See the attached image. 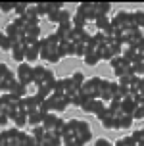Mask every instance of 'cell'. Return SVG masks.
<instances>
[{"label":"cell","mask_w":144,"mask_h":146,"mask_svg":"<svg viewBox=\"0 0 144 146\" xmlns=\"http://www.w3.org/2000/svg\"><path fill=\"white\" fill-rule=\"evenodd\" d=\"M117 123H119V129H129L131 125L135 123V119H133V115H127V113H119L117 115Z\"/></svg>","instance_id":"28"},{"label":"cell","mask_w":144,"mask_h":146,"mask_svg":"<svg viewBox=\"0 0 144 146\" xmlns=\"http://www.w3.org/2000/svg\"><path fill=\"white\" fill-rule=\"evenodd\" d=\"M108 110L113 113V115H119V113H121V100H117V98L109 100L108 102Z\"/></svg>","instance_id":"35"},{"label":"cell","mask_w":144,"mask_h":146,"mask_svg":"<svg viewBox=\"0 0 144 146\" xmlns=\"http://www.w3.org/2000/svg\"><path fill=\"white\" fill-rule=\"evenodd\" d=\"M123 66H131L129 62H125V58H123V56H115V58L111 60V62H109V67H111L113 71H117V69H121Z\"/></svg>","instance_id":"33"},{"label":"cell","mask_w":144,"mask_h":146,"mask_svg":"<svg viewBox=\"0 0 144 146\" xmlns=\"http://www.w3.org/2000/svg\"><path fill=\"white\" fill-rule=\"evenodd\" d=\"M31 135H33V137H35L36 140H40V142H42V140H44V137H46L48 133H46V129H44L42 125H38V127H33Z\"/></svg>","instance_id":"37"},{"label":"cell","mask_w":144,"mask_h":146,"mask_svg":"<svg viewBox=\"0 0 144 146\" xmlns=\"http://www.w3.org/2000/svg\"><path fill=\"white\" fill-rule=\"evenodd\" d=\"M42 146H64V140L60 135H54V133H48L42 140Z\"/></svg>","instance_id":"24"},{"label":"cell","mask_w":144,"mask_h":146,"mask_svg":"<svg viewBox=\"0 0 144 146\" xmlns=\"http://www.w3.org/2000/svg\"><path fill=\"white\" fill-rule=\"evenodd\" d=\"M10 92H12V94H15L17 98H25V96H27V87H23L19 81H15L14 87L10 88Z\"/></svg>","instance_id":"31"},{"label":"cell","mask_w":144,"mask_h":146,"mask_svg":"<svg viewBox=\"0 0 144 146\" xmlns=\"http://www.w3.org/2000/svg\"><path fill=\"white\" fill-rule=\"evenodd\" d=\"M113 146H138V142L133 139V135H131V137H123V139H117Z\"/></svg>","instance_id":"34"},{"label":"cell","mask_w":144,"mask_h":146,"mask_svg":"<svg viewBox=\"0 0 144 146\" xmlns=\"http://www.w3.org/2000/svg\"><path fill=\"white\" fill-rule=\"evenodd\" d=\"M98 121H100L102 127H104V129H108V131H119L117 115H113L108 108H106V111H102L100 115H98Z\"/></svg>","instance_id":"12"},{"label":"cell","mask_w":144,"mask_h":146,"mask_svg":"<svg viewBox=\"0 0 144 146\" xmlns=\"http://www.w3.org/2000/svg\"><path fill=\"white\" fill-rule=\"evenodd\" d=\"M27 8H29V4H15V17H21V15H25V12H27Z\"/></svg>","instance_id":"42"},{"label":"cell","mask_w":144,"mask_h":146,"mask_svg":"<svg viewBox=\"0 0 144 146\" xmlns=\"http://www.w3.org/2000/svg\"><path fill=\"white\" fill-rule=\"evenodd\" d=\"M73 125V133H75V137L79 139V142L83 146L88 144L90 140H92V129H90V125L86 123V121H83V119H69Z\"/></svg>","instance_id":"5"},{"label":"cell","mask_w":144,"mask_h":146,"mask_svg":"<svg viewBox=\"0 0 144 146\" xmlns=\"http://www.w3.org/2000/svg\"><path fill=\"white\" fill-rule=\"evenodd\" d=\"M52 94H56V96H65V83H64V79H56L54 87H52Z\"/></svg>","instance_id":"32"},{"label":"cell","mask_w":144,"mask_h":146,"mask_svg":"<svg viewBox=\"0 0 144 146\" xmlns=\"http://www.w3.org/2000/svg\"><path fill=\"white\" fill-rule=\"evenodd\" d=\"M21 17H25V19H29V21H38V10H36V4H29L27 12H25V15H21Z\"/></svg>","instance_id":"30"},{"label":"cell","mask_w":144,"mask_h":146,"mask_svg":"<svg viewBox=\"0 0 144 146\" xmlns=\"http://www.w3.org/2000/svg\"><path fill=\"white\" fill-rule=\"evenodd\" d=\"M86 23H88V21H86L85 17H81V15H77V14L71 17V25L75 27V29H85Z\"/></svg>","instance_id":"36"},{"label":"cell","mask_w":144,"mask_h":146,"mask_svg":"<svg viewBox=\"0 0 144 146\" xmlns=\"http://www.w3.org/2000/svg\"><path fill=\"white\" fill-rule=\"evenodd\" d=\"M94 12H96V19L98 17H104V15H109L111 4L109 2H94Z\"/></svg>","instance_id":"21"},{"label":"cell","mask_w":144,"mask_h":146,"mask_svg":"<svg viewBox=\"0 0 144 146\" xmlns=\"http://www.w3.org/2000/svg\"><path fill=\"white\" fill-rule=\"evenodd\" d=\"M71 79H73V83H75V85H77V87L79 88H83V83H85V75H83V71H75L71 75Z\"/></svg>","instance_id":"40"},{"label":"cell","mask_w":144,"mask_h":146,"mask_svg":"<svg viewBox=\"0 0 144 146\" xmlns=\"http://www.w3.org/2000/svg\"><path fill=\"white\" fill-rule=\"evenodd\" d=\"M127 29H137L135 15H133V12L119 10V12L111 17V31H127Z\"/></svg>","instance_id":"3"},{"label":"cell","mask_w":144,"mask_h":146,"mask_svg":"<svg viewBox=\"0 0 144 146\" xmlns=\"http://www.w3.org/2000/svg\"><path fill=\"white\" fill-rule=\"evenodd\" d=\"M73 15L65 10V8H62V10H56V12H52L50 15H48V21L50 23H56V25H62V23H69L71 21Z\"/></svg>","instance_id":"14"},{"label":"cell","mask_w":144,"mask_h":146,"mask_svg":"<svg viewBox=\"0 0 144 146\" xmlns=\"http://www.w3.org/2000/svg\"><path fill=\"white\" fill-rule=\"evenodd\" d=\"M12 60L14 62H19L23 64L25 62V44H14V48H12Z\"/></svg>","instance_id":"22"},{"label":"cell","mask_w":144,"mask_h":146,"mask_svg":"<svg viewBox=\"0 0 144 146\" xmlns=\"http://www.w3.org/2000/svg\"><path fill=\"white\" fill-rule=\"evenodd\" d=\"M75 56V42H64L60 46V58H71Z\"/></svg>","instance_id":"25"},{"label":"cell","mask_w":144,"mask_h":146,"mask_svg":"<svg viewBox=\"0 0 144 146\" xmlns=\"http://www.w3.org/2000/svg\"><path fill=\"white\" fill-rule=\"evenodd\" d=\"M67 106H69V100L65 98V96H56L52 94L50 98H46L42 102V108H40V111L42 113H48V111H54V113H62V111H65L67 110Z\"/></svg>","instance_id":"4"},{"label":"cell","mask_w":144,"mask_h":146,"mask_svg":"<svg viewBox=\"0 0 144 146\" xmlns=\"http://www.w3.org/2000/svg\"><path fill=\"white\" fill-rule=\"evenodd\" d=\"M127 96H129V87H125V85H119V83H117L115 98H117V100H123V98H127Z\"/></svg>","instance_id":"39"},{"label":"cell","mask_w":144,"mask_h":146,"mask_svg":"<svg viewBox=\"0 0 144 146\" xmlns=\"http://www.w3.org/2000/svg\"><path fill=\"white\" fill-rule=\"evenodd\" d=\"M71 31H73V25H71V21H69V23H62V25H58L54 33L58 35L60 42L64 44V42H71Z\"/></svg>","instance_id":"15"},{"label":"cell","mask_w":144,"mask_h":146,"mask_svg":"<svg viewBox=\"0 0 144 146\" xmlns=\"http://www.w3.org/2000/svg\"><path fill=\"white\" fill-rule=\"evenodd\" d=\"M137 98H135V96H127V98H123L121 100V111L123 113H127V115H133V113H135V110H137Z\"/></svg>","instance_id":"18"},{"label":"cell","mask_w":144,"mask_h":146,"mask_svg":"<svg viewBox=\"0 0 144 146\" xmlns=\"http://www.w3.org/2000/svg\"><path fill=\"white\" fill-rule=\"evenodd\" d=\"M10 121L14 123V127H17V129H21L23 125H27V111H23L21 108L14 110V113L10 115Z\"/></svg>","instance_id":"17"},{"label":"cell","mask_w":144,"mask_h":146,"mask_svg":"<svg viewBox=\"0 0 144 146\" xmlns=\"http://www.w3.org/2000/svg\"><path fill=\"white\" fill-rule=\"evenodd\" d=\"M102 81L100 77H86V81L83 83V94L86 98H100V87H102Z\"/></svg>","instance_id":"7"},{"label":"cell","mask_w":144,"mask_h":146,"mask_svg":"<svg viewBox=\"0 0 144 146\" xmlns=\"http://www.w3.org/2000/svg\"><path fill=\"white\" fill-rule=\"evenodd\" d=\"M0 92H2V77H0Z\"/></svg>","instance_id":"50"},{"label":"cell","mask_w":144,"mask_h":146,"mask_svg":"<svg viewBox=\"0 0 144 146\" xmlns=\"http://www.w3.org/2000/svg\"><path fill=\"white\" fill-rule=\"evenodd\" d=\"M94 146H113V144H111L108 139H104V137H98V139L94 140Z\"/></svg>","instance_id":"47"},{"label":"cell","mask_w":144,"mask_h":146,"mask_svg":"<svg viewBox=\"0 0 144 146\" xmlns=\"http://www.w3.org/2000/svg\"><path fill=\"white\" fill-rule=\"evenodd\" d=\"M56 83V75L50 67L42 66V64H36L33 66V85L35 87H54Z\"/></svg>","instance_id":"2"},{"label":"cell","mask_w":144,"mask_h":146,"mask_svg":"<svg viewBox=\"0 0 144 146\" xmlns=\"http://www.w3.org/2000/svg\"><path fill=\"white\" fill-rule=\"evenodd\" d=\"M42 102H44V100H40L36 94H27L25 98H21L19 108H21L23 111H27V113H33V111H40Z\"/></svg>","instance_id":"8"},{"label":"cell","mask_w":144,"mask_h":146,"mask_svg":"<svg viewBox=\"0 0 144 146\" xmlns=\"http://www.w3.org/2000/svg\"><path fill=\"white\" fill-rule=\"evenodd\" d=\"M27 146H42V142L40 140H36L31 133H29V139H27Z\"/></svg>","instance_id":"48"},{"label":"cell","mask_w":144,"mask_h":146,"mask_svg":"<svg viewBox=\"0 0 144 146\" xmlns=\"http://www.w3.org/2000/svg\"><path fill=\"white\" fill-rule=\"evenodd\" d=\"M135 15V23H137V29L144 31V10H137V12H133Z\"/></svg>","instance_id":"38"},{"label":"cell","mask_w":144,"mask_h":146,"mask_svg":"<svg viewBox=\"0 0 144 146\" xmlns=\"http://www.w3.org/2000/svg\"><path fill=\"white\" fill-rule=\"evenodd\" d=\"M15 77H17V81L21 83L23 87H29L33 83V66L27 64V62L19 64L17 66V71H15Z\"/></svg>","instance_id":"10"},{"label":"cell","mask_w":144,"mask_h":146,"mask_svg":"<svg viewBox=\"0 0 144 146\" xmlns=\"http://www.w3.org/2000/svg\"><path fill=\"white\" fill-rule=\"evenodd\" d=\"M38 42H40V25L25 31V44H38Z\"/></svg>","instance_id":"20"},{"label":"cell","mask_w":144,"mask_h":146,"mask_svg":"<svg viewBox=\"0 0 144 146\" xmlns=\"http://www.w3.org/2000/svg\"><path fill=\"white\" fill-rule=\"evenodd\" d=\"M62 140H64V146H83L77 137H69V139H62Z\"/></svg>","instance_id":"45"},{"label":"cell","mask_w":144,"mask_h":146,"mask_svg":"<svg viewBox=\"0 0 144 146\" xmlns=\"http://www.w3.org/2000/svg\"><path fill=\"white\" fill-rule=\"evenodd\" d=\"M40 58V42L38 44H25V62H36Z\"/></svg>","instance_id":"16"},{"label":"cell","mask_w":144,"mask_h":146,"mask_svg":"<svg viewBox=\"0 0 144 146\" xmlns=\"http://www.w3.org/2000/svg\"><path fill=\"white\" fill-rule=\"evenodd\" d=\"M42 117H44L42 111L27 113V125H31V127H38V125H42Z\"/></svg>","instance_id":"26"},{"label":"cell","mask_w":144,"mask_h":146,"mask_svg":"<svg viewBox=\"0 0 144 146\" xmlns=\"http://www.w3.org/2000/svg\"><path fill=\"white\" fill-rule=\"evenodd\" d=\"M83 60H85V64H86L88 67H94V66H96V64L102 60L100 50H94V48H92V50H88V52H86V56H85Z\"/></svg>","instance_id":"23"},{"label":"cell","mask_w":144,"mask_h":146,"mask_svg":"<svg viewBox=\"0 0 144 146\" xmlns=\"http://www.w3.org/2000/svg\"><path fill=\"white\" fill-rule=\"evenodd\" d=\"M137 110H135V113H133V119L135 121H144V100L140 96H137Z\"/></svg>","instance_id":"29"},{"label":"cell","mask_w":144,"mask_h":146,"mask_svg":"<svg viewBox=\"0 0 144 146\" xmlns=\"http://www.w3.org/2000/svg\"><path fill=\"white\" fill-rule=\"evenodd\" d=\"M0 48H2L4 52H12V48H14V42H12V40H10V38H8V36L4 35L2 42H0Z\"/></svg>","instance_id":"41"},{"label":"cell","mask_w":144,"mask_h":146,"mask_svg":"<svg viewBox=\"0 0 144 146\" xmlns=\"http://www.w3.org/2000/svg\"><path fill=\"white\" fill-rule=\"evenodd\" d=\"M64 125H65V121L58 115V113H54V111L44 113L42 127L46 129V133H54V135H60V137H62V129H64Z\"/></svg>","instance_id":"6"},{"label":"cell","mask_w":144,"mask_h":146,"mask_svg":"<svg viewBox=\"0 0 144 146\" xmlns=\"http://www.w3.org/2000/svg\"><path fill=\"white\" fill-rule=\"evenodd\" d=\"M115 92H117V81H109V79L102 81V87H100V100L102 102L108 104L109 100H113Z\"/></svg>","instance_id":"11"},{"label":"cell","mask_w":144,"mask_h":146,"mask_svg":"<svg viewBox=\"0 0 144 146\" xmlns=\"http://www.w3.org/2000/svg\"><path fill=\"white\" fill-rule=\"evenodd\" d=\"M133 139L137 140V142H144V127H140V129H135V131H133Z\"/></svg>","instance_id":"44"},{"label":"cell","mask_w":144,"mask_h":146,"mask_svg":"<svg viewBox=\"0 0 144 146\" xmlns=\"http://www.w3.org/2000/svg\"><path fill=\"white\" fill-rule=\"evenodd\" d=\"M96 31H100V33H106V35H111V17L109 15H104V17H98L96 19Z\"/></svg>","instance_id":"19"},{"label":"cell","mask_w":144,"mask_h":146,"mask_svg":"<svg viewBox=\"0 0 144 146\" xmlns=\"http://www.w3.org/2000/svg\"><path fill=\"white\" fill-rule=\"evenodd\" d=\"M67 100H69V106H75V108H83V104H85L88 98L83 94V90H79L77 94H73L71 98H67Z\"/></svg>","instance_id":"27"},{"label":"cell","mask_w":144,"mask_h":146,"mask_svg":"<svg viewBox=\"0 0 144 146\" xmlns=\"http://www.w3.org/2000/svg\"><path fill=\"white\" fill-rule=\"evenodd\" d=\"M14 10H15V4H12V2H6V4L0 2V12H2V14H10V12H14Z\"/></svg>","instance_id":"43"},{"label":"cell","mask_w":144,"mask_h":146,"mask_svg":"<svg viewBox=\"0 0 144 146\" xmlns=\"http://www.w3.org/2000/svg\"><path fill=\"white\" fill-rule=\"evenodd\" d=\"M137 88H138V96H140V98L144 100V77H140V79H138Z\"/></svg>","instance_id":"49"},{"label":"cell","mask_w":144,"mask_h":146,"mask_svg":"<svg viewBox=\"0 0 144 146\" xmlns=\"http://www.w3.org/2000/svg\"><path fill=\"white\" fill-rule=\"evenodd\" d=\"M77 15L85 17L86 21H96V12H94V2H83L77 6Z\"/></svg>","instance_id":"13"},{"label":"cell","mask_w":144,"mask_h":146,"mask_svg":"<svg viewBox=\"0 0 144 146\" xmlns=\"http://www.w3.org/2000/svg\"><path fill=\"white\" fill-rule=\"evenodd\" d=\"M106 108H108V104L106 102H102L100 98H88V100H86L85 104H83V111H85V113H92V115H100L102 111H106Z\"/></svg>","instance_id":"9"},{"label":"cell","mask_w":144,"mask_h":146,"mask_svg":"<svg viewBox=\"0 0 144 146\" xmlns=\"http://www.w3.org/2000/svg\"><path fill=\"white\" fill-rule=\"evenodd\" d=\"M10 121V117L4 113V104H2V98H0V125H6Z\"/></svg>","instance_id":"46"},{"label":"cell","mask_w":144,"mask_h":146,"mask_svg":"<svg viewBox=\"0 0 144 146\" xmlns=\"http://www.w3.org/2000/svg\"><path fill=\"white\" fill-rule=\"evenodd\" d=\"M0 146H2V139H0Z\"/></svg>","instance_id":"51"},{"label":"cell","mask_w":144,"mask_h":146,"mask_svg":"<svg viewBox=\"0 0 144 146\" xmlns=\"http://www.w3.org/2000/svg\"><path fill=\"white\" fill-rule=\"evenodd\" d=\"M60 38H58L56 33H50L48 36L40 38V60L44 62H52V64H58L60 62Z\"/></svg>","instance_id":"1"}]
</instances>
